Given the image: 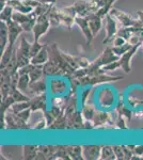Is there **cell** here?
Masks as SVG:
<instances>
[{"label":"cell","instance_id":"38","mask_svg":"<svg viewBox=\"0 0 143 160\" xmlns=\"http://www.w3.org/2000/svg\"><path fill=\"white\" fill-rule=\"evenodd\" d=\"M114 154L118 160H125V154H124L123 145H112Z\"/></svg>","mask_w":143,"mask_h":160},{"label":"cell","instance_id":"25","mask_svg":"<svg viewBox=\"0 0 143 160\" xmlns=\"http://www.w3.org/2000/svg\"><path fill=\"white\" fill-rule=\"evenodd\" d=\"M38 145H24L23 146V158L28 160L36 159Z\"/></svg>","mask_w":143,"mask_h":160},{"label":"cell","instance_id":"51","mask_svg":"<svg viewBox=\"0 0 143 160\" xmlns=\"http://www.w3.org/2000/svg\"><path fill=\"white\" fill-rule=\"evenodd\" d=\"M142 47H143V45H142Z\"/></svg>","mask_w":143,"mask_h":160},{"label":"cell","instance_id":"18","mask_svg":"<svg viewBox=\"0 0 143 160\" xmlns=\"http://www.w3.org/2000/svg\"><path fill=\"white\" fill-rule=\"evenodd\" d=\"M9 44V29L6 22L0 20V53H2Z\"/></svg>","mask_w":143,"mask_h":160},{"label":"cell","instance_id":"23","mask_svg":"<svg viewBox=\"0 0 143 160\" xmlns=\"http://www.w3.org/2000/svg\"><path fill=\"white\" fill-rule=\"evenodd\" d=\"M67 153L71 159L74 160H82L84 158V154H82V146L80 145H67L66 146Z\"/></svg>","mask_w":143,"mask_h":160},{"label":"cell","instance_id":"12","mask_svg":"<svg viewBox=\"0 0 143 160\" xmlns=\"http://www.w3.org/2000/svg\"><path fill=\"white\" fill-rule=\"evenodd\" d=\"M44 77L36 80V81H30L29 91H28V96H29L30 98L32 96H35V95H40V94H43V93H46L47 86H46V81H45V79H44Z\"/></svg>","mask_w":143,"mask_h":160},{"label":"cell","instance_id":"34","mask_svg":"<svg viewBox=\"0 0 143 160\" xmlns=\"http://www.w3.org/2000/svg\"><path fill=\"white\" fill-rule=\"evenodd\" d=\"M132 46L134 45H132L130 42H127L124 44V45H121V46H112V50L116 56L121 57L122 55H124V53L130 49Z\"/></svg>","mask_w":143,"mask_h":160},{"label":"cell","instance_id":"19","mask_svg":"<svg viewBox=\"0 0 143 160\" xmlns=\"http://www.w3.org/2000/svg\"><path fill=\"white\" fill-rule=\"evenodd\" d=\"M66 90L67 86L63 79H53L50 81V93L53 95H62Z\"/></svg>","mask_w":143,"mask_h":160},{"label":"cell","instance_id":"5","mask_svg":"<svg viewBox=\"0 0 143 160\" xmlns=\"http://www.w3.org/2000/svg\"><path fill=\"white\" fill-rule=\"evenodd\" d=\"M73 7H74L78 16L82 17H87L88 15L92 14V13H96L97 10L100 9L98 4L91 1V0H77L73 4Z\"/></svg>","mask_w":143,"mask_h":160},{"label":"cell","instance_id":"28","mask_svg":"<svg viewBox=\"0 0 143 160\" xmlns=\"http://www.w3.org/2000/svg\"><path fill=\"white\" fill-rule=\"evenodd\" d=\"M81 113L85 121H93L96 113V109L93 105L84 104L81 108Z\"/></svg>","mask_w":143,"mask_h":160},{"label":"cell","instance_id":"1","mask_svg":"<svg viewBox=\"0 0 143 160\" xmlns=\"http://www.w3.org/2000/svg\"><path fill=\"white\" fill-rule=\"evenodd\" d=\"M123 79L122 76H110L106 73L101 74H94V75H87V76L82 77V78L76 79V78H69L72 89L74 91H77L78 87H94L97 84L101 83H107V82H115L119 80Z\"/></svg>","mask_w":143,"mask_h":160},{"label":"cell","instance_id":"21","mask_svg":"<svg viewBox=\"0 0 143 160\" xmlns=\"http://www.w3.org/2000/svg\"><path fill=\"white\" fill-rule=\"evenodd\" d=\"M14 51H15L14 46L8 44L7 48L4 49L3 52L1 53V60H0V69L6 68L8 64H9V62L11 61L13 55H14Z\"/></svg>","mask_w":143,"mask_h":160},{"label":"cell","instance_id":"24","mask_svg":"<svg viewBox=\"0 0 143 160\" xmlns=\"http://www.w3.org/2000/svg\"><path fill=\"white\" fill-rule=\"evenodd\" d=\"M31 45H32V44H30L29 42H28V41L26 40L25 37H22V38H20L19 46H18V47L16 48V52L19 53V55H23V56L28 57V58L31 59V57H30Z\"/></svg>","mask_w":143,"mask_h":160},{"label":"cell","instance_id":"11","mask_svg":"<svg viewBox=\"0 0 143 160\" xmlns=\"http://www.w3.org/2000/svg\"><path fill=\"white\" fill-rule=\"evenodd\" d=\"M30 108L33 111H46L47 110V97L46 93L35 95L30 98Z\"/></svg>","mask_w":143,"mask_h":160},{"label":"cell","instance_id":"36","mask_svg":"<svg viewBox=\"0 0 143 160\" xmlns=\"http://www.w3.org/2000/svg\"><path fill=\"white\" fill-rule=\"evenodd\" d=\"M28 108H30V100H28V102H15L14 105H12V107L10 108V109H11L13 112L18 113V112H20V111H23L25 109H28Z\"/></svg>","mask_w":143,"mask_h":160},{"label":"cell","instance_id":"45","mask_svg":"<svg viewBox=\"0 0 143 160\" xmlns=\"http://www.w3.org/2000/svg\"><path fill=\"white\" fill-rule=\"evenodd\" d=\"M91 62L89 59L85 58V57H82V56H79V66L80 68H89L91 65Z\"/></svg>","mask_w":143,"mask_h":160},{"label":"cell","instance_id":"40","mask_svg":"<svg viewBox=\"0 0 143 160\" xmlns=\"http://www.w3.org/2000/svg\"><path fill=\"white\" fill-rule=\"evenodd\" d=\"M121 68V63H120V61H114V62H111V63H109L107 64V65H105V66H103V68L104 71L107 73V72H112V71H115V69H118Z\"/></svg>","mask_w":143,"mask_h":160},{"label":"cell","instance_id":"37","mask_svg":"<svg viewBox=\"0 0 143 160\" xmlns=\"http://www.w3.org/2000/svg\"><path fill=\"white\" fill-rule=\"evenodd\" d=\"M116 111H118V113L120 115H123L127 120H130L132 118V112L127 107H125L123 104H120L118 107H116Z\"/></svg>","mask_w":143,"mask_h":160},{"label":"cell","instance_id":"14","mask_svg":"<svg viewBox=\"0 0 143 160\" xmlns=\"http://www.w3.org/2000/svg\"><path fill=\"white\" fill-rule=\"evenodd\" d=\"M100 145H84L82 146V154L84 158L87 160H96L100 159Z\"/></svg>","mask_w":143,"mask_h":160},{"label":"cell","instance_id":"33","mask_svg":"<svg viewBox=\"0 0 143 160\" xmlns=\"http://www.w3.org/2000/svg\"><path fill=\"white\" fill-rule=\"evenodd\" d=\"M62 55L65 58V60L71 64V66L73 68L75 69H78L80 68L79 66V56H73L71 53H66V52H63L62 51Z\"/></svg>","mask_w":143,"mask_h":160},{"label":"cell","instance_id":"48","mask_svg":"<svg viewBox=\"0 0 143 160\" xmlns=\"http://www.w3.org/2000/svg\"><path fill=\"white\" fill-rule=\"evenodd\" d=\"M38 1L41 3H54L56 0H38Z\"/></svg>","mask_w":143,"mask_h":160},{"label":"cell","instance_id":"27","mask_svg":"<svg viewBox=\"0 0 143 160\" xmlns=\"http://www.w3.org/2000/svg\"><path fill=\"white\" fill-rule=\"evenodd\" d=\"M69 95L67 96H61V95H54V96L51 98V106H54V107L61 108V109H65L67 104H69Z\"/></svg>","mask_w":143,"mask_h":160},{"label":"cell","instance_id":"50","mask_svg":"<svg viewBox=\"0 0 143 160\" xmlns=\"http://www.w3.org/2000/svg\"><path fill=\"white\" fill-rule=\"evenodd\" d=\"M91 1H93V2H95V3L98 4V1H100V0H91Z\"/></svg>","mask_w":143,"mask_h":160},{"label":"cell","instance_id":"17","mask_svg":"<svg viewBox=\"0 0 143 160\" xmlns=\"http://www.w3.org/2000/svg\"><path fill=\"white\" fill-rule=\"evenodd\" d=\"M57 149V146L53 145H38V155H36V159L40 160H49L54 156V152Z\"/></svg>","mask_w":143,"mask_h":160},{"label":"cell","instance_id":"15","mask_svg":"<svg viewBox=\"0 0 143 160\" xmlns=\"http://www.w3.org/2000/svg\"><path fill=\"white\" fill-rule=\"evenodd\" d=\"M88 20H89V25L92 31L93 35L96 37V34H98V32L101 29V26H103V17H100V15H97L96 13H92V14L88 15L87 16Z\"/></svg>","mask_w":143,"mask_h":160},{"label":"cell","instance_id":"6","mask_svg":"<svg viewBox=\"0 0 143 160\" xmlns=\"http://www.w3.org/2000/svg\"><path fill=\"white\" fill-rule=\"evenodd\" d=\"M105 29H106V37L104 38L103 44H108L110 41H112L115 38L116 33L119 31L118 28V20L109 13L105 17Z\"/></svg>","mask_w":143,"mask_h":160},{"label":"cell","instance_id":"16","mask_svg":"<svg viewBox=\"0 0 143 160\" xmlns=\"http://www.w3.org/2000/svg\"><path fill=\"white\" fill-rule=\"evenodd\" d=\"M49 60V49L48 45H44V47L38 53L31 58V63L35 65H44Z\"/></svg>","mask_w":143,"mask_h":160},{"label":"cell","instance_id":"4","mask_svg":"<svg viewBox=\"0 0 143 160\" xmlns=\"http://www.w3.org/2000/svg\"><path fill=\"white\" fill-rule=\"evenodd\" d=\"M49 11L47 13H45V14L40 15V16L36 17V24L32 30L33 37H34V40L33 41H35V42H40L41 37L45 34V33H47L49 28H50L51 22L49 20Z\"/></svg>","mask_w":143,"mask_h":160},{"label":"cell","instance_id":"8","mask_svg":"<svg viewBox=\"0 0 143 160\" xmlns=\"http://www.w3.org/2000/svg\"><path fill=\"white\" fill-rule=\"evenodd\" d=\"M142 46L141 43H138L136 45H134L132 47L129 49L127 52H125L124 55H122L120 57V63H121V68L125 72L126 74H129L131 71V65H130V61L132 59V57L135 56V53L137 52L138 49Z\"/></svg>","mask_w":143,"mask_h":160},{"label":"cell","instance_id":"22","mask_svg":"<svg viewBox=\"0 0 143 160\" xmlns=\"http://www.w3.org/2000/svg\"><path fill=\"white\" fill-rule=\"evenodd\" d=\"M8 4H10L14 11L22 12V13H31L33 11L32 8L28 7L27 4H25V2L23 0H9Z\"/></svg>","mask_w":143,"mask_h":160},{"label":"cell","instance_id":"2","mask_svg":"<svg viewBox=\"0 0 143 160\" xmlns=\"http://www.w3.org/2000/svg\"><path fill=\"white\" fill-rule=\"evenodd\" d=\"M48 49H49V60H53L54 62H56L60 68L63 69L64 77L69 78L71 76H73V74L75 73L76 69L73 68L71 64L65 60V58L62 55V50H60L58 45L57 44H50V45H48Z\"/></svg>","mask_w":143,"mask_h":160},{"label":"cell","instance_id":"20","mask_svg":"<svg viewBox=\"0 0 143 160\" xmlns=\"http://www.w3.org/2000/svg\"><path fill=\"white\" fill-rule=\"evenodd\" d=\"M47 128H48V129H54V130L67 129V118L65 117V114H64V112L62 113L60 117L57 118L56 120H54Z\"/></svg>","mask_w":143,"mask_h":160},{"label":"cell","instance_id":"46","mask_svg":"<svg viewBox=\"0 0 143 160\" xmlns=\"http://www.w3.org/2000/svg\"><path fill=\"white\" fill-rule=\"evenodd\" d=\"M125 43H127V41L122 37H118V35H116V37L113 38V46H121V45H124Z\"/></svg>","mask_w":143,"mask_h":160},{"label":"cell","instance_id":"7","mask_svg":"<svg viewBox=\"0 0 143 160\" xmlns=\"http://www.w3.org/2000/svg\"><path fill=\"white\" fill-rule=\"evenodd\" d=\"M93 124L95 128H114L113 121L111 115L108 112H103V111H96L95 117L93 118Z\"/></svg>","mask_w":143,"mask_h":160},{"label":"cell","instance_id":"30","mask_svg":"<svg viewBox=\"0 0 143 160\" xmlns=\"http://www.w3.org/2000/svg\"><path fill=\"white\" fill-rule=\"evenodd\" d=\"M13 13H14V9H13L10 4H7V6L1 10V13H0V20L6 22L11 20Z\"/></svg>","mask_w":143,"mask_h":160},{"label":"cell","instance_id":"3","mask_svg":"<svg viewBox=\"0 0 143 160\" xmlns=\"http://www.w3.org/2000/svg\"><path fill=\"white\" fill-rule=\"evenodd\" d=\"M110 14L118 20V22L121 24L122 27H137V28H141L143 30V24L140 19L132 18L130 15H128L127 13L120 11L118 9H111Z\"/></svg>","mask_w":143,"mask_h":160},{"label":"cell","instance_id":"26","mask_svg":"<svg viewBox=\"0 0 143 160\" xmlns=\"http://www.w3.org/2000/svg\"><path fill=\"white\" fill-rule=\"evenodd\" d=\"M29 84H30V77L28 74L19 75V79H18L17 89L26 95H28V91H29Z\"/></svg>","mask_w":143,"mask_h":160},{"label":"cell","instance_id":"32","mask_svg":"<svg viewBox=\"0 0 143 160\" xmlns=\"http://www.w3.org/2000/svg\"><path fill=\"white\" fill-rule=\"evenodd\" d=\"M51 159H71L67 153L66 146H57V149L54 152V156L51 157Z\"/></svg>","mask_w":143,"mask_h":160},{"label":"cell","instance_id":"49","mask_svg":"<svg viewBox=\"0 0 143 160\" xmlns=\"http://www.w3.org/2000/svg\"><path fill=\"white\" fill-rule=\"evenodd\" d=\"M137 14H138V16H139V19L141 20L142 24H143V12L142 11H138Z\"/></svg>","mask_w":143,"mask_h":160},{"label":"cell","instance_id":"13","mask_svg":"<svg viewBox=\"0 0 143 160\" xmlns=\"http://www.w3.org/2000/svg\"><path fill=\"white\" fill-rule=\"evenodd\" d=\"M43 71L45 76H64V72L56 62L53 60H48L43 65Z\"/></svg>","mask_w":143,"mask_h":160},{"label":"cell","instance_id":"10","mask_svg":"<svg viewBox=\"0 0 143 160\" xmlns=\"http://www.w3.org/2000/svg\"><path fill=\"white\" fill-rule=\"evenodd\" d=\"M7 25H8V29H9V44L14 46L18 37L24 31V29H23L22 25H19L18 22H16L13 19L7 22Z\"/></svg>","mask_w":143,"mask_h":160},{"label":"cell","instance_id":"39","mask_svg":"<svg viewBox=\"0 0 143 160\" xmlns=\"http://www.w3.org/2000/svg\"><path fill=\"white\" fill-rule=\"evenodd\" d=\"M44 45H45V44H41L40 42H35V41H33L32 45H31V52H30L31 58L34 57L38 51L42 49V48L44 47Z\"/></svg>","mask_w":143,"mask_h":160},{"label":"cell","instance_id":"43","mask_svg":"<svg viewBox=\"0 0 143 160\" xmlns=\"http://www.w3.org/2000/svg\"><path fill=\"white\" fill-rule=\"evenodd\" d=\"M91 90H92V88H88V89H84V91L81 92V94H80V102H81V106L87 104V100H88V97H89Z\"/></svg>","mask_w":143,"mask_h":160},{"label":"cell","instance_id":"35","mask_svg":"<svg viewBox=\"0 0 143 160\" xmlns=\"http://www.w3.org/2000/svg\"><path fill=\"white\" fill-rule=\"evenodd\" d=\"M54 4V3H40L34 10H33V13L35 14L36 17L40 16V15H43V14H45V13H47Z\"/></svg>","mask_w":143,"mask_h":160},{"label":"cell","instance_id":"42","mask_svg":"<svg viewBox=\"0 0 143 160\" xmlns=\"http://www.w3.org/2000/svg\"><path fill=\"white\" fill-rule=\"evenodd\" d=\"M134 146L135 145H131V146H126V145H123V149H124V154H125V159H132L134 157Z\"/></svg>","mask_w":143,"mask_h":160},{"label":"cell","instance_id":"44","mask_svg":"<svg viewBox=\"0 0 143 160\" xmlns=\"http://www.w3.org/2000/svg\"><path fill=\"white\" fill-rule=\"evenodd\" d=\"M47 127V122H46L45 118H42V120H40L38 123L35 124V125L32 126V129L34 130H41V129H44V128Z\"/></svg>","mask_w":143,"mask_h":160},{"label":"cell","instance_id":"29","mask_svg":"<svg viewBox=\"0 0 143 160\" xmlns=\"http://www.w3.org/2000/svg\"><path fill=\"white\" fill-rule=\"evenodd\" d=\"M100 159L101 160H115L116 156L114 154L113 148L111 145H103L100 152Z\"/></svg>","mask_w":143,"mask_h":160},{"label":"cell","instance_id":"9","mask_svg":"<svg viewBox=\"0 0 143 160\" xmlns=\"http://www.w3.org/2000/svg\"><path fill=\"white\" fill-rule=\"evenodd\" d=\"M75 22L78 27L80 28L81 32L84 33V35L85 37V41H87V45H90L92 43L94 35H93L92 31H91L90 25H89V20L87 17H82V16H77L75 18Z\"/></svg>","mask_w":143,"mask_h":160},{"label":"cell","instance_id":"41","mask_svg":"<svg viewBox=\"0 0 143 160\" xmlns=\"http://www.w3.org/2000/svg\"><path fill=\"white\" fill-rule=\"evenodd\" d=\"M115 128H119V129H122V130L127 129L125 118H124L123 115H120V114L118 115V118H116V122H115Z\"/></svg>","mask_w":143,"mask_h":160},{"label":"cell","instance_id":"31","mask_svg":"<svg viewBox=\"0 0 143 160\" xmlns=\"http://www.w3.org/2000/svg\"><path fill=\"white\" fill-rule=\"evenodd\" d=\"M45 76L43 71V65H35V68L29 73L30 81H36V80L43 78Z\"/></svg>","mask_w":143,"mask_h":160},{"label":"cell","instance_id":"47","mask_svg":"<svg viewBox=\"0 0 143 160\" xmlns=\"http://www.w3.org/2000/svg\"><path fill=\"white\" fill-rule=\"evenodd\" d=\"M134 154L136 156H143V145H135L134 146Z\"/></svg>","mask_w":143,"mask_h":160}]
</instances>
